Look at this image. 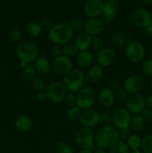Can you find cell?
<instances>
[{
  "mask_svg": "<svg viewBox=\"0 0 152 153\" xmlns=\"http://www.w3.org/2000/svg\"><path fill=\"white\" fill-rule=\"evenodd\" d=\"M119 140V131L112 126H104L95 135L96 146L101 149H110Z\"/></svg>",
  "mask_w": 152,
  "mask_h": 153,
  "instance_id": "cell-1",
  "label": "cell"
},
{
  "mask_svg": "<svg viewBox=\"0 0 152 153\" xmlns=\"http://www.w3.org/2000/svg\"><path fill=\"white\" fill-rule=\"evenodd\" d=\"M16 54L20 60L22 67L35 61L38 55L37 46L32 40H22L16 46Z\"/></svg>",
  "mask_w": 152,
  "mask_h": 153,
  "instance_id": "cell-2",
  "label": "cell"
},
{
  "mask_svg": "<svg viewBox=\"0 0 152 153\" xmlns=\"http://www.w3.org/2000/svg\"><path fill=\"white\" fill-rule=\"evenodd\" d=\"M73 36V29L67 22H60L53 26L49 32V38L52 43L63 45L69 43Z\"/></svg>",
  "mask_w": 152,
  "mask_h": 153,
  "instance_id": "cell-3",
  "label": "cell"
},
{
  "mask_svg": "<svg viewBox=\"0 0 152 153\" xmlns=\"http://www.w3.org/2000/svg\"><path fill=\"white\" fill-rule=\"evenodd\" d=\"M85 82V74L78 69H73L64 76L63 85L67 91L78 92Z\"/></svg>",
  "mask_w": 152,
  "mask_h": 153,
  "instance_id": "cell-4",
  "label": "cell"
},
{
  "mask_svg": "<svg viewBox=\"0 0 152 153\" xmlns=\"http://www.w3.org/2000/svg\"><path fill=\"white\" fill-rule=\"evenodd\" d=\"M125 55L131 63H139L144 58L145 49L144 46L138 41H131L125 47Z\"/></svg>",
  "mask_w": 152,
  "mask_h": 153,
  "instance_id": "cell-5",
  "label": "cell"
},
{
  "mask_svg": "<svg viewBox=\"0 0 152 153\" xmlns=\"http://www.w3.org/2000/svg\"><path fill=\"white\" fill-rule=\"evenodd\" d=\"M77 106L80 109L91 108L96 101V95L91 88H82L76 95Z\"/></svg>",
  "mask_w": 152,
  "mask_h": 153,
  "instance_id": "cell-6",
  "label": "cell"
},
{
  "mask_svg": "<svg viewBox=\"0 0 152 153\" xmlns=\"http://www.w3.org/2000/svg\"><path fill=\"white\" fill-rule=\"evenodd\" d=\"M95 134L91 128L83 126L75 134V142L80 149H90L93 146Z\"/></svg>",
  "mask_w": 152,
  "mask_h": 153,
  "instance_id": "cell-7",
  "label": "cell"
},
{
  "mask_svg": "<svg viewBox=\"0 0 152 153\" xmlns=\"http://www.w3.org/2000/svg\"><path fill=\"white\" fill-rule=\"evenodd\" d=\"M125 108L133 114H142L145 110V99L139 94H131L125 101Z\"/></svg>",
  "mask_w": 152,
  "mask_h": 153,
  "instance_id": "cell-8",
  "label": "cell"
},
{
  "mask_svg": "<svg viewBox=\"0 0 152 153\" xmlns=\"http://www.w3.org/2000/svg\"><path fill=\"white\" fill-rule=\"evenodd\" d=\"M46 92L47 98L55 103L62 102L67 94L63 83L60 82H53L49 84L46 88Z\"/></svg>",
  "mask_w": 152,
  "mask_h": 153,
  "instance_id": "cell-9",
  "label": "cell"
},
{
  "mask_svg": "<svg viewBox=\"0 0 152 153\" xmlns=\"http://www.w3.org/2000/svg\"><path fill=\"white\" fill-rule=\"evenodd\" d=\"M131 22L137 28H146L152 23L151 15L145 9L136 10L131 15Z\"/></svg>",
  "mask_w": 152,
  "mask_h": 153,
  "instance_id": "cell-10",
  "label": "cell"
},
{
  "mask_svg": "<svg viewBox=\"0 0 152 153\" xmlns=\"http://www.w3.org/2000/svg\"><path fill=\"white\" fill-rule=\"evenodd\" d=\"M131 114L126 108H118L112 114V123L119 129L129 127Z\"/></svg>",
  "mask_w": 152,
  "mask_h": 153,
  "instance_id": "cell-11",
  "label": "cell"
},
{
  "mask_svg": "<svg viewBox=\"0 0 152 153\" xmlns=\"http://www.w3.org/2000/svg\"><path fill=\"white\" fill-rule=\"evenodd\" d=\"M144 86V81L141 76L138 75H131L128 76L124 83V89L128 94H139L142 90Z\"/></svg>",
  "mask_w": 152,
  "mask_h": 153,
  "instance_id": "cell-12",
  "label": "cell"
},
{
  "mask_svg": "<svg viewBox=\"0 0 152 153\" xmlns=\"http://www.w3.org/2000/svg\"><path fill=\"white\" fill-rule=\"evenodd\" d=\"M52 67L55 73L60 76H65L72 70V62L69 58L62 55L54 59Z\"/></svg>",
  "mask_w": 152,
  "mask_h": 153,
  "instance_id": "cell-13",
  "label": "cell"
},
{
  "mask_svg": "<svg viewBox=\"0 0 152 153\" xmlns=\"http://www.w3.org/2000/svg\"><path fill=\"white\" fill-rule=\"evenodd\" d=\"M104 2L101 0H88L83 5V12L89 18H97L102 15Z\"/></svg>",
  "mask_w": 152,
  "mask_h": 153,
  "instance_id": "cell-14",
  "label": "cell"
},
{
  "mask_svg": "<svg viewBox=\"0 0 152 153\" xmlns=\"http://www.w3.org/2000/svg\"><path fill=\"white\" fill-rule=\"evenodd\" d=\"M119 8V0H106L104 2V10L102 13V20L110 23L116 19Z\"/></svg>",
  "mask_w": 152,
  "mask_h": 153,
  "instance_id": "cell-15",
  "label": "cell"
},
{
  "mask_svg": "<svg viewBox=\"0 0 152 153\" xmlns=\"http://www.w3.org/2000/svg\"><path fill=\"white\" fill-rule=\"evenodd\" d=\"M105 22L99 18H89L84 22L83 28L85 32L90 36L99 35L104 31Z\"/></svg>",
  "mask_w": 152,
  "mask_h": 153,
  "instance_id": "cell-16",
  "label": "cell"
},
{
  "mask_svg": "<svg viewBox=\"0 0 152 153\" xmlns=\"http://www.w3.org/2000/svg\"><path fill=\"white\" fill-rule=\"evenodd\" d=\"M80 123L83 125V126L91 128L98 123L99 120V114L97 111L93 108H87L83 109L81 111L80 117Z\"/></svg>",
  "mask_w": 152,
  "mask_h": 153,
  "instance_id": "cell-17",
  "label": "cell"
},
{
  "mask_svg": "<svg viewBox=\"0 0 152 153\" xmlns=\"http://www.w3.org/2000/svg\"><path fill=\"white\" fill-rule=\"evenodd\" d=\"M116 58V52L111 48H104L98 51L95 59L98 65L102 67H108L114 61Z\"/></svg>",
  "mask_w": 152,
  "mask_h": 153,
  "instance_id": "cell-18",
  "label": "cell"
},
{
  "mask_svg": "<svg viewBox=\"0 0 152 153\" xmlns=\"http://www.w3.org/2000/svg\"><path fill=\"white\" fill-rule=\"evenodd\" d=\"M103 77L102 67L98 64H93L88 68L85 74V81L89 83H97Z\"/></svg>",
  "mask_w": 152,
  "mask_h": 153,
  "instance_id": "cell-19",
  "label": "cell"
},
{
  "mask_svg": "<svg viewBox=\"0 0 152 153\" xmlns=\"http://www.w3.org/2000/svg\"><path fill=\"white\" fill-rule=\"evenodd\" d=\"M98 100L103 107H110L116 100L114 91L110 88H104L98 94Z\"/></svg>",
  "mask_w": 152,
  "mask_h": 153,
  "instance_id": "cell-20",
  "label": "cell"
},
{
  "mask_svg": "<svg viewBox=\"0 0 152 153\" xmlns=\"http://www.w3.org/2000/svg\"><path fill=\"white\" fill-rule=\"evenodd\" d=\"M94 61V55L88 50L80 51L76 55V63L81 68H86L92 65Z\"/></svg>",
  "mask_w": 152,
  "mask_h": 153,
  "instance_id": "cell-21",
  "label": "cell"
},
{
  "mask_svg": "<svg viewBox=\"0 0 152 153\" xmlns=\"http://www.w3.org/2000/svg\"><path fill=\"white\" fill-rule=\"evenodd\" d=\"M33 126V121L30 117L26 115H21L16 119L15 122V126L16 129L21 133L28 132Z\"/></svg>",
  "mask_w": 152,
  "mask_h": 153,
  "instance_id": "cell-22",
  "label": "cell"
},
{
  "mask_svg": "<svg viewBox=\"0 0 152 153\" xmlns=\"http://www.w3.org/2000/svg\"><path fill=\"white\" fill-rule=\"evenodd\" d=\"M34 67L37 74L44 76L50 70V63L45 57H39L34 61Z\"/></svg>",
  "mask_w": 152,
  "mask_h": 153,
  "instance_id": "cell-23",
  "label": "cell"
},
{
  "mask_svg": "<svg viewBox=\"0 0 152 153\" xmlns=\"http://www.w3.org/2000/svg\"><path fill=\"white\" fill-rule=\"evenodd\" d=\"M91 36L86 32H81L76 37L75 45L79 51L87 50L90 47Z\"/></svg>",
  "mask_w": 152,
  "mask_h": 153,
  "instance_id": "cell-24",
  "label": "cell"
},
{
  "mask_svg": "<svg viewBox=\"0 0 152 153\" xmlns=\"http://www.w3.org/2000/svg\"><path fill=\"white\" fill-rule=\"evenodd\" d=\"M145 126V121L143 119L142 114H136L131 117L129 124L130 129L136 132H139L144 128Z\"/></svg>",
  "mask_w": 152,
  "mask_h": 153,
  "instance_id": "cell-25",
  "label": "cell"
},
{
  "mask_svg": "<svg viewBox=\"0 0 152 153\" xmlns=\"http://www.w3.org/2000/svg\"><path fill=\"white\" fill-rule=\"evenodd\" d=\"M25 29L27 34L31 37H38L40 33L42 32V31H43L40 23L36 22H27L26 25H25Z\"/></svg>",
  "mask_w": 152,
  "mask_h": 153,
  "instance_id": "cell-26",
  "label": "cell"
},
{
  "mask_svg": "<svg viewBox=\"0 0 152 153\" xmlns=\"http://www.w3.org/2000/svg\"><path fill=\"white\" fill-rule=\"evenodd\" d=\"M63 55L67 57V58H72L75 55H77L79 52V49H77V46L75 43H66L62 47Z\"/></svg>",
  "mask_w": 152,
  "mask_h": 153,
  "instance_id": "cell-27",
  "label": "cell"
},
{
  "mask_svg": "<svg viewBox=\"0 0 152 153\" xmlns=\"http://www.w3.org/2000/svg\"><path fill=\"white\" fill-rule=\"evenodd\" d=\"M111 43L116 47H122L127 43V37L122 32H115L112 34Z\"/></svg>",
  "mask_w": 152,
  "mask_h": 153,
  "instance_id": "cell-28",
  "label": "cell"
},
{
  "mask_svg": "<svg viewBox=\"0 0 152 153\" xmlns=\"http://www.w3.org/2000/svg\"><path fill=\"white\" fill-rule=\"evenodd\" d=\"M126 143L131 150H139L141 148L142 138L137 134H131L127 140Z\"/></svg>",
  "mask_w": 152,
  "mask_h": 153,
  "instance_id": "cell-29",
  "label": "cell"
},
{
  "mask_svg": "<svg viewBox=\"0 0 152 153\" xmlns=\"http://www.w3.org/2000/svg\"><path fill=\"white\" fill-rule=\"evenodd\" d=\"M36 71L34 70V65L29 64L22 67V76L24 79L27 81H32L35 78Z\"/></svg>",
  "mask_w": 152,
  "mask_h": 153,
  "instance_id": "cell-30",
  "label": "cell"
},
{
  "mask_svg": "<svg viewBox=\"0 0 152 153\" xmlns=\"http://www.w3.org/2000/svg\"><path fill=\"white\" fill-rule=\"evenodd\" d=\"M109 153H130V148L125 142L119 141L110 148Z\"/></svg>",
  "mask_w": 152,
  "mask_h": 153,
  "instance_id": "cell-31",
  "label": "cell"
},
{
  "mask_svg": "<svg viewBox=\"0 0 152 153\" xmlns=\"http://www.w3.org/2000/svg\"><path fill=\"white\" fill-rule=\"evenodd\" d=\"M55 150L57 153H72V148L67 142L60 140L55 145Z\"/></svg>",
  "mask_w": 152,
  "mask_h": 153,
  "instance_id": "cell-32",
  "label": "cell"
},
{
  "mask_svg": "<svg viewBox=\"0 0 152 153\" xmlns=\"http://www.w3.org/2000/svg\"><path fill=\"white\" fill-rule=\"evenodd\" d=\"M62 102L66 107L70 108L77 105V97L75 95L74 93L69 92L65 96Z\"/></svg>",
  "mask_w": 152,
  "mask_h": 153,
  "instance_id": "cell-33",
  "label": "cell"
},
{
  "mask_svg": "<svg viewBox=\"0 0 152 153\" xmlns=\"http://www.w3.org/2000/svg\"><path fill=\"white\" fill-rule=\"evenodd\" d=\"M80 114H81V109L77 105L69 108L67 111V117L71 121H76L80 119Z\"/></svg>",
  "mask_w": 152,
  "mask_h": 153,
  "instance_id": "cell-34",
  "label": "cell"
},
{
  "mask_svg": "<svg viewBox=\"0 0 152 153\" xmlns=\"http://www.w3.org/2000/svg\"><path fill=\"white\" fill-rule=\"evenodd\" d=\"M141 149L144 153H152V135H147L142 139Z\"/></svg>",
  "mask_w": 152,
  "mask_h": 153,
  "instance_id": "cell-35",
  "label": "cell"
},
{
  "mask_svg": "<svg viewBox=\"0 0 152 153\" xmlns=\"http://www.w3.org/2000/svg\"><path fill=\"white\" fill-rule=\"evenodd\" d=\"M31 87L34 90L41 92V91H45L46 89V85L44 81L40 78H34L31 81Z\"/></svg>",
  "mask_w": 152,
  "mask_h": 153,
  "instance_id": "cell-36",
  "label": "cell"
},
{
  "mask_svg": "<svg viewBox=\"0 0 152 153\" xmlns=\"http://www.w3.org/2000/svg\"><path fill=\"white\" fill-rule=\"evenodd\" d=\"M69 25L71 26V28H72L73 30H79L82 29L83 28V25H84V22H83L80 18L79 17H72L69 22Z\"/></svg>",
  "mask_w": 152,
  "mask_h": 153,
  "instance_id": "cell-37",
  "label": "cell"
},
{
  "mask_svg": "<svg viewBox=\"0 0 152 153\" xmlns=\"http://www.w3.org/2000/svg\"><path fill=\"white\" fill-rule=\"evenodd\" d=\"M40 25L41 26L42 29L46 31H50V30L53 28L54 22L49 17H43L41 18L40 21Z\"/></svg>",
  "mask_w": 152,
  "mask_h": 153,
  "instance_id": "cell-38",
  "label": "cell"
},
{
  "mask_svg": "<svg viewBox=\"0 0 152 153\" xmlns=\"http://www.w3.org/2000/svg\"><path fill=\"white\" fill-rule=\"evenodd\" d=\"M112 123V115L108 112H103L99 114L98 123L104 126H109Z\"/></svg>",
  "mask_w": 152,
  "mask_h": 153,
  "instance_id": "cell-39",
  "label": "cell"
},
{
  "mask_svg": "<svg viewBox=\"0 0 152 153\" xmlns=\"http://www.w3.org/2000/svg\"><path fill=\"white\" fill-rule=\"evenodd\" d=\"M22 32L18 29H13L8 34V39L12 43H19L22 39Z\"/></svg>",
  "mask_w": 152,
  "mask_h": 153,
  "instance_id": "cell-40",
  "label": "cell"
},
{
  "mask_svg": "<svg viewBox=\"0 0 152 153\" xmlns=\"http://www.w3.org/2000/svg\"><path fill=\"white\" fill-rule=\"evenodd\" d=\"M90 47L95 51H100L102 49V41L97 36H91Z\"/></svg>",
  "mask_w": 152,
  "mask_h": 153,
  "instance_id": "cell-41",
  "label": "cell"
},
{
  "mask_svg": "<svg viewBox=\"0 0 152 153\" xmlns=\"http://www.w3.org/2000/svg\"><path fill=\"white\" fill-rule=\"evenodd\" d=\"M142 72L145 76L152 77V58L146 60L142 64Z\"/></svg>",
  "mask_w": 152,
  "mask_h": 153,
  "instance_id": "cell-42",
  "label": "cell"
},
{
  "mask_svg": "<svg viewBox=\"0 0 152 153\" xmlns=\"http://www.w3.org/2000/svg\"><path fill=\"white\" fill-rule=\"evenodd\" d=\"M129 127H126V128H121L120 131H119V140L122 142H127L128 139L131 136V131H130Z\"/></svg>",
  "mask_w": 152,
  "mask_h": 153,
  "instance_id": "cell-43",
  "label": "cell"
},
{
  "mask_svg": "<svg viewBox=\"0 0 152 153\" xmlns=\"http://www.w3.org/2000/svg\"><path fill=\"white\" fill-rule=\"evenodd\" d=\"M128 92L125 91L124 88H119L118 91H116V92L115 93V98L116 100H117L118 101L122 102L123 101H126L127 98H128Z\"/></svg>",
  "mask_w": 152,
  "mask_h": 153,
  "instance_id": "cell-44",
  "label": "cell"
},
{
  "mask_svg": "<svg viewBox=\"0 0 152 153\" xmlns=\"http://www.w3.org/2000/svg\"><path fill=\"white\" fill-rule=\"evenodd\" d=\"M50 53L55 58L61 56V55H63L62 47H61V46H59V45H53L50 48Z\"/></svg>",
  "mask_w": 152,
  "mask_h": 153,
  "instance_id": "cell-45",
  "label": "cell"
},
{
  "mask_svg": "<svg viewBox=\"0 0 152 153\" xmlns=\"http://www.w3.org/2000/svg\"><path fill=\"white\" fill-rule=\"evenodd\" d=\"M142 116L143 119L145 121V123H152V110L150 109H145L144 111L142 113Z\"/></svg>",
  "mask_w": 152,
  "mask_h": 153,
  "instance_id": "cell-46",
  "label": "cell"
},
{
  "mask_svg": "<svg viewBox=\"0 0 152 153\" xmlns=\"http://www.w3.org/2000/svg\"><path fill=\"white\" fill-rule=\"evenodd\" d=\"M145 106L148 109L152 110V94H150L145 98Z\"/></svg>",
  "mask_w": 152,
  "mask_h": 153,
  "instance_id": "cell-47",
  "label": "cell"
},
{
  "mask_svg": "<svg viewBox=\"0 0 152 153\" xmlns=\"http://www.w3.org/2000/svg\"><path fill=\"white\" fill-rule=\"evenodd\" d=\"M46 98H47V94H46V91H41V92H38L37 99H38L40 101H44Z\"/></svg>",
  "mask_w": 152,
  "mask_h": 153,
  "instance_id": "cell-48",
  "label": "cell"
},
{
  "mask_svg": "<svg viewBox=\"0 0 152 153\" xmlns=\"http://www.w3.org/2000/svg\"><path fill=\"white\" fill-rule=\"evenodd\" d=\"M146 33L150 38L152 39V23L145 28Z\"/></svg>",
  "mask_w": 152,
  "mask_h": 153,
  "instance_id": "cell-49",
  "label": "cell"
},
{
  "mask_svg": "<svg viewBox=\"0 0 152 153\" xmlns=\"http://www.w3.org/2000/svg\"><path fill=\"white\" fill-rule=\"evenodd\" d=\"M119 82H113V83L111 84V88L110 89H113V90H116V91H118V90L119 89Z\"/></svg>",
  "mask_w": 152,
  "mask_h": 153,
  "instance_id": "cell-50",
  "label": "cell"
},
{
  "mask_svg": "<svg viewBox=\"0 0 152 153\" xmlns=\"http://www.w3.org/2000/svg\"><path fill=\"white\" fill-rule=\"evenodd\" d=\"M79 153H92L90 149H81Z\"/></svg>",
  "mask_w": 152,
  "mask_h": 153,
  "instance_id": "cell-51",
  "label": "cell"
},
{
  "mask_svg": "<svg viewBox=\"0 0 152 153\" xmlns=\"http://www.w3.org/2000/svg\"><path fill=\"white\" fill-rule=\"evenodd\" d=\"M94 153H106L105 150H104V149H101V148H98V149H97L95 151V152Z\"/></svg>",
  "mask_w": 152,
  "mask_h": 153,
  "instance_id": "cell-52",
  "label": "cell"
},
{
  "mask_svg": "<svg viewBox=\"0 0 152 153\" xmlns=\"http://www.w3.org/2000/svg\"><path fill=\"white\" fill-rule=\"evenodd\" d=\"M143 2L146 4H152V0H142Z\"/></svg>",
  "mask_w": 152,
  "mask_h": 153,
  "instance_id": "cell-53",
  "label": "cell"
},
{
  "mask_svg": "<svg viewBox=\"0 0 152 153\" xmlns=\"http://www.w3.org/2000/svg\"><path fill=\"white\" fill-rule=\"evenodd\" d=\"M132 153H142V152H140L139 150H135V151H133Z\"/></svg>",
  "mask_w": 152,
  "mask_h": 153,
  "instance_id": "cell-54",
  "label": "cell"
},
{
  "mask_svg": "<svg viewBox=\"0 0 152 153\" xmlns=\"http://www.w3.org/2000/svg\"><path fill=\"white\" fill-rule=\"evenodd\" d=\"M150 88H151V91H152V79H151V82H150Z\"/></svg>",
  "mask_w": 152,
  "mask_h": 153,
  "instance_id": "cell-55",
  "label": "cell"
},
{
  "mask_svg": "<svg viewBox=\"0 0 152 153\" xmlns=\"http://www.w3.org/2000/svg\"><path fill=\"white\" fill-rule=\"evenodd\" d=\"M1 70H0V77H1Z\"/></svg>",
  "mask_w": 152,
  "mask_h": 153,
  "instance_id": "cell-56",
  "label": "cell"
},
{
  "mask_svg": "<svg viewBox=\"0 0 152 153\" xmlns=\"http://www.w3.org/2000/svg\"><path fill=\"white\" fill-rule=\"evenodd\" d=\"M151 20H152V15H151Z\"/></svg>",
  "mask_w": 152,
  "mask_h": 153,
  "instance_id": "cell-57",
  "label": "cell"
}]
</instances>
